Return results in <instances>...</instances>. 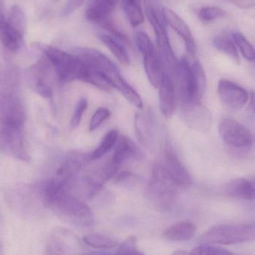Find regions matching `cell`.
Segmentation results:
<instances>
[{
    "instance_id": "484cf974",
    "label": "cell",
    "mask_w": 255,
    "mask_h": 255,
    "mask_svg": "<svg viewBox=\"0 0 255 255\" xmlns=\"http://www.w3.org/2000/svg\"><path fill=\"white\" fill-rule=\"evenodd\" d=\"M193 72V100L195 103H200L206 89V75L199 61H195L191 65Z\"/></svg>"
},
{
    "instance_id": "bcb514c9",
    "label": "cell",
    "mask_w": 255,
    "mask_h": 255,
    "mask_svg": "<svg viewBox=\"0 0 255 255\" xmlns=\"http://www.w3.org/2000/svg\"><path fill=\"white\" fill-rule=\"evenodd\" d=\"M0 255H4V247L1 241H0Z\"/></svg>"
},
{
    "instance_id": "7c38bea8",
    "label": "cell",
    "mask_w": 255,
    "mask_h": 255,
    "mask_svg": "<svg viewBox=\"0 0 255 255\" xmlns=\"http://www.w3.org/2000/svg\"><path fill=\"white\" fill-rule=\"evenodd\" d=\"M156 165L165 178L178 188H185L191 185L193 181L188 171L173 153L167 151Z\"/></svg>"
},
{
    "instance_id": "c3c4849f",
    "label": "cell",
    "mask_w": 255,
    "mask_h": 255,
    "mask_svg": "<svg viewBox=\"0 0 255 255\" xmlns=\"http://www.w3.org/2000/svg\"><path fill=\"white\" fill-rule=\"evenodd\" d=\"M52 1H59V0H52Z\"/></svg>"
},
{
    "instance_id": "30bf717a",
    "label": "cell",
    "mask_w": 255,
    "mask_h": 255,
    "mask_svg": "<svg viewBox=\"0 0 255 255\" xmlns=\"http://www.w3.org/2000/svg\"><path fill=\"white\" fill-rule=\"evenodd\" d=\"M53 67L46 56L31 66L27 73L30 87L43 98H51L53 95Z\"/></svg>"
},
{
    "instance_id": "f1b7e54d",
    "label": "cell",
    "mask_w": 255,
    "mask_h": 255,
    "mask_svg": "<svg viewBox=\"0 0 255 255\" xmlns=\"http://www.w3.org/2000/svg\"><path fill=\"white\" fill-rule=\"evenodd\" d=\"M118 132L116 130H112L106 133L100 145L90 154L91 160H97L109 152L115 144L118 142Z\"/></svg>"
},
{
    "instance_id": "83f0119b",
    "label": "cell",
    "mask_w": 255,
    "mask_h": 255,
    "mask_svg": "<svg viewBox=\"0 0 255 255\" xmlns=\"http://www.w3.org/2000/svg\"><path fill=\"white\" fill-rule=\"evenodd\" d=\"M83 241L87 245L97 250H110L118 246L116 240L100 233L88 234L83 237Z\"/></svg>"
},
{
    "instance_id": "60d3db41",
    "label": "cell",
    "mask_w": 255,
    "mask_h": 255,
    "mask_svg": "<svg viewBox=\"0 0 255 255\" xmlns=\"http://www.w3.org/2000/svg\"><path fill=\"white\" fill-rule=\"evenodd\" d=\"M6 22H7V18L4 13V6H3L2 1L0 0V27L2 26Z\"/></svg>"
},
{
    "instance_id": "2e32d148",
    "label": "cell",
    "mask_w": 255,
    "mask_h": 255,
    "mask_svg": "<svg viewBox=\"0 0 255 255\" xmlns=\"http://www.w3.org/2000/svg\"><path fill=\"white\" fill-rule=\"evenodd\" d=\"M174 79L175 85L178 86L181 103H195L193 100V72L191 65L186 57H183L178 61Z\"/></svg>"
},
{
    "instance_id": "d6986e66",
    "label": "cell",
    "mask_w": 255,
    "mask_h": 255,
    "mask_svg": "<svg viewBox=\"0 0 255 255\" xmlns=\"http://www.w3.org/2000/svg\"><path fill=\"white\" fill-rule=\"evenodd\" d=\"M115 7V0H89L85 16L90 22L100 25L110 18Z\"/></svg>"
},
{
    "instance_id": "4316f807",
    "label": "cell",
    "mask_w": 255,
    "mask_h": 255,
    "mask_svg": "<svg viewBox=\"0 0 255 255\" xmlns=\"http://www.w3.org/2000/svg\"><path fill=\"white\" fill-rule=\"evenodd\" d=\"M213 45L216 49L228 55L235 64H240V57L233 39L226 34H220L213 39Z\"/></svg>"
},
{
    "instance_id": "ab89813d",
    "label": "cell",
    "mask_w": 255,
    "mask_h": 255,
    "mask_svg": "<svg viewBox=\"0 0 255 255\" xmlns=\"http://www.w3.org/2000/svg\"><path fill=\"white\" fill-rule=\"evenodd\" d=\"M229 1L236 4L238 7H243V8H247V7L255 6V0H229Z\"/></svg>"
},
{
    "instance_id": "b9f144b4",
    "label": "cell",
    "mask_w": 255,
    "mask_h": 255,
    "mask_svg": "<svg viewBox=\"0 0 255 255\" xmlns=\"http://www.w3.org/2000/svg\"><path fill=\"white\" fill-rule=\"evenodd\" d=\"M249 180L250 183V195H251V200L255 199V176Z\"/></svg>"
},
{
    "instance_id": "d6a6232c",
    "label": "cell",
    "mask_w": 255,
    "mask_h": 255,
    "mask_svg": "<svg viewBox=\"0 0 255 255\" xmlns=\"http://www.w3.org/2000/svg\"><path fill=\"white\" fill-rule=\"evenodd\" d=\"M123 4L130 23L133 26L141 25L144 21V15L140 4L127 1H123Z\"/></svg>"
},
{
    "instance_id": "5b68a950",
    "label": "cell",
    "mask_w": 255,
    "mask_h": 255,
    "mask_svg": "<svg viewBox=\"0 0 255 255\" xmlns=\"http://www.w3.org/2000/svg\"><path fill=\"white\" fill-rule=\"evenodd\" d=\"M7 202L16 214L25 220H32L40 214L44 206L37 187H17L10 190Z\"/></svg>"
},
{
    "instance_id": "3957f363",
    "label": "cell",
    "mask_w": 255,
    "mask_h": 255,
    "mask_svg": "<svg viewBox=\"0 0 255 255\" xmlns=\"http://www.w3.org/2000/svg\"><path fill=\"white\" fill-rule=\"evenodd\" d=\"M255 241V221L214 226L199 237L200 244L234 245Z\"/></svg>"
},
{
    "instance_id": "1f68e13d",
    "label": "cell",
    "mask_w": 255,
    "mask_h": 255,
    "mask_svg": "<svg viewBox=\"0 0 255 255\" xmlns=\"http://www.w3.org/2000/svg\"><path fill=\"white\" fill-rule=\"evenodd\" d=\"M7 21L15 29L24 34L26 28L25 13L19 6L13 5L7 15Z\"/></svg>"
},
{
    "instance_id": "8d00e7d4",
    "label": "cell",
    "mask_w": 255,
    "mask_h": 255,
    "mask_svg": "<svg viewBox=\"0 0 255 255\" xmlns=\"http://www.w3.org/2000/svg\"><path fill=\"white\" fill-rule=\"evenodd\" d=\"M111 113L109 109L106 108H100L97 109V112L93 115L92 119L90 124V130L94 131L97 130L102 125L105 121H107L110 118Z\"/></svg>"
},
{
    "instance_id": "7dc6e473",
    "label": "cell",
    "mask_w": 255,
    "mask_h": 255,
    "mask_svg": "<svg viewBox=\"0 0 255 255\" xmlns=\"http://www.w3.org/2000/svg\"><path fill=\"white\" fill-rule=\"evenodd\" d=\"M123 1H133V2L140 4V0H123Z\"/></svg>"
},
{
    "instance_id": "7402d4cb",
    "label": "cell",
    "mask_w": 255,
    "mask_h": 255,
    "mask_svg": "<svg viewBox=\"0 0 255 255\" xmlns=\"http://www.w3.org/2000/svg\"><path fill=\"white\" fill-rule=\"evenodd\" d=\"M24 34L19 32L6 22L0 27V41L10 52H17L23 44Z\"/></svg>"
},
{
    "instance_id": "277c9868",
    "label": "cell",
    "mask_w": 255,
    "mask_h": 255,
    "mask_svg": "<svg viewBox=\"0 0 255 255\" xmlns=\"http://www.w3.org/2000/svg\"><path fill=\"white\" fill-rule=\"evenodd\" d=\"M43 52L52 64L55 76L60 82L68 83L78 80L85 82L88 72V66L74 54L49 46L43 47Z\"/></svg>"
},
{
    "instance_id": "6da1fadb",
    "label": "cell",
    "mask_w": 255,
    "mask_h": 255,
    "mask_svg": "<svg viewBox=\"0 0 255 255\" xmlns=\"http://www.w3.org/2000/svg\"><path fill=\"white\" fill-rule=\"evenodd\" d=\"M37 188L44 206L63 221L82 227L94 224L91 208L53 178L43 181Z\"/></svg>"
},
{
    "instance_id": "d4e9b609",
    "label": "cell",
    "mask_w": 255,
    "mask_h": 255,
    "mask_svg": "<svg viewBox=\"0 0 255 255\" xmlns=\"http://www.w3.org/2000/svg\"><path fill=\"white\" fill-rule=\"evenodd\" d=\"M223 192L230 197L251 200L250 183L247 178H235L229 181L223 186Z\"/></svg>"
},
{
    "instance_id": "74e56055",
    "label": "cell",
    "mask_w": 255,
    "mask_h": 255,
    "mask_svg": "<svg viewBox=\"0 0 255 255\" xmlns=\"http://www.w3.org/2000/svg\"><path fill=\"white\" fill-rule=\"evenodd\" d=\"M88 100L86 99L82 98L78 102L77 105L75 108L73 116H72L71 121H70V125L72 128H76L80 124L82 116L88 109Z\"/></svg>"
},
{
    "instance_id": "e575fe53",
    "label": "cell",
    "mask_w": 255,
    "mask_h": 255,
    "mask_svg": "<svg viewBox=\"0 0 255 255\" xmlns=\"http://www.w3.org/2000/svg\"><path fill=\"white\" fill-rule=\"evenodd\" d=\"M189 255H242L235 254L232 252L220 247H214L208 244H201L192 250Z\"/></svg>"
},
{
    "instance_id": "cb8c5ba5",
    "label": "cell",
    "mask_w": 255,
    "mask_h": 255,
    "mask_svg": "<svg viewBox=\"0 0 255 255\" xmlns=\"http://www.w3.org/2000/svg\"><path fill=\"white\" fill-rule=\"evenodd\" d=\"M152 118L145 113H137L135 117V129L138 139L144 145H149L153 139Z\"/></svg>"
},
{
    "instance_id": "7a4b0ae2",
    "label": "cell",
    "mask_w": 255,
    "mask_h": 255,
    "mask_svg": "<svg viewBox=\"0 0 255 255\" xmlns=\"http://www.w3.org/2000/svg\"><path fill=\"white\" fill-rule=\"evenodd\" d=\"M20 79L13 68L0 73V128H24L26 113L20 96Z\"/></svg>"
},
{
    "instance_id": "4fadbf2b",
    "label": "cell",
    "mask_w": 255,
    "mask_h": 255,
    "mask_svg": "<svg viewBox=\"0 0 255 255\" xmlns=\"http://www.w3.org/2000/svg\"><path fill=\"white\" fill-rule=\"evenodd\" d=\"M217 92L222 103L232 110L243 109L250 100V94L247 90L226 79L219 82Z\"/></svg>"
},
{
    "instance_id": "8fae6325",
    "label": "cell",
    "mask_w": 255,
    "mask_h": 255,
    "mask_svg": "<svg viewBox=\"0 0 255 255\" xmlns=\"http://www.w3.org/2000/svg\"><path fill=\"white\" fill-rule=\"evenodd\" d=\"M219 131L225 143L232 148L247 149L253 145V133L247 127L235 120L227 118L222 121Z\"/></svg>"
},
{
    "instance_id": "603a6c76",
    "label": "cell",
    "mask_w": 255,
    "mask_h": 255,
    "mask_svg": "<svg viewBox=\"0 0 255 255\" xmlns=\"http://www.w3.org/2000/svg\"><path fill=\"white\" fill-rule=\"evenodd\" d=\"M98 37L102 43L107 46L108 49L112 52L121 64L124 66H128L130 64V57L126 48L125 43L111 34L100 33Z\"/></svg>"
},
{
    "instance_id": "44dd1931",
    "label": "cell",
    "mask_w": 255,
    "mask_h": 255,
    "mask_svg": "<svg viewBox=\"0 0 255 255\" xmlns=\"http://www.w3.org/2000/svg\"><path fill=\"white\" fill-rule=\"evenodd\" d=\"M197 228L194 223L190 221H182L175 223L163 232V237L168 241L183 242L194 238Z\"/></svg>"
},
{
    "instance_id": "8992f818",
    "label": "cell",
    "mask_w": 255,
    "mask_h": 255,
    "mask_svg": "<svg viewBox=\"0 0 255 255\" xmlns=\"http://www.w3.org/2000/svg\"><path fill=\"white\" fill-rule=\"evenodd\" d=\"M146 16L155 34L157 52L163 65V73L175 78L178 61L171 46L164 24L156 13V10L150 6L146 7Z\"/></svg>"
},
{
    "instance_id": "ba28073f",
    "label": "cell",
    "mask_w": 255,
    "mask_h": 255,
    "mask_svg": "<svg viewBox=\"0 0 255 255\" xmlns=\"http://www.w3.org/2000/svg\"><path fill=\"white\" fill-rule=\"evenodd\" d=\"M135 42L143 58L144 67L148 81L153 87L159 88L163 76V68L157 49L143 31L136 33Z\"/></svg>"
},
{
    "instance_id": "ac0fdd59",
    "label": "cell",
    "mask_w": 255,
    "mask_h": 255,
    "mask_svg": "<svg viewBox=\"0 0 255 255\" xmlns=\"http://www.w3.org/2000/svg\"><path fill=\"white\" fill-rule=\"evenodd\" d=\"M73 238L67 231L55 229L48 238L46 255H73Z\"/></svg>"
},
{
    "instance_id": "7bdbcfd3",
    "label": "cell",
    "mask_w": 255,
    "mask_h": 255,
    "mask_svg": "<svg viewBox=\"0 0 255 255\" xmlns=\"http://www.w3.org/2000/svg\"><path fill=\"white\" fill-rule=\"evenodd\" d=\"M250 106L252 109L255 112V91H253L250 95Z\"/></svg>"
},
{
    "instance_id": "9a60e30c",
    "label": "cell",
    "mask_w": 255,
    "mask_h": 255,
    "mask_svg": "<svg viewBox=\"0 0 255 255\" xmlns=\"http://www.w3.org/2000/svg\"><path fill=\"white\" fill-rule=\"evenodd\" d=\"M162 13L165 22L184 40L189 55L192 58H195L197 52V47L188 25L181 16H178L169 7H163Z\"/></svg>"
},
{
    "instance_id": "d590c367",
    "label": "cell",
    "mask_w": 255,
    "mask_h": 255,
    "mask_svg": "<svg viewBox=\"0 0 255 255\" xmlns=\"http://www.w3.org/2000/svg\"><path fill=\"white\" fill-rule=\"evenodd\" d=\"M112 255H144L137 248L135 237H129L120 245L119 248Z\"/></svg>"
},
{
    "instance_id": "5bb4252c",
    "label": "cell",
    "mask_w": 255,
    "mask_h": 255,
    "mask_svg": "<svg viewBox=\"0 0 255 255\" xmlns=\"http://www.w3.org/2000/svg\"><path fill=\"white\" fill-rule=\"evenodd\" d=\"M181 115L188 127L199 131L207 132L211 126V112L200 103H181Z\"/></svg>"
},
{
    "instance_id": "ffe728a7",
    "label": "cell",
    "mask_w": 255,
    "mask_h": 255,
    "mask_svg": "<svg viewBox=\"0 0 255 255\" xmlns=\"http://www.w3.org/2000/svg\"><path fill=\"white\" fill-rule=\"evenodd\" d=\"M138 148L133 141L125 136L118 137L115 152L110 160L111 164L119 170L121 166L130 159L137 157Z\"/></svg>"
},
{
    "instance_id": "4dcf8cb0",
    "label": "cell",
    "mask_w": 255,
    "mask_h": 255,
    "mask_svg": "<svg viewBox=\"0 0 255 255\" xmlns=\"http://www.w3.org/2000/svg\"><path fill=\"white\" fill-rule=\"evenodd\" d=\"M232 39H233L237 47H238L246 59L250 61H255V48L244 34L238 32V31H235L232 34Z\"/></svg>"
},
{
    "instance_id": "ee69618b",
    "label": "cell",
    "mask_w": 255,
    "mask_h": 255,
    "mask_svg": "<svg viewBox=\"0 0 255 255\" xmlns=\"http://www.w3.org/2000/svg\"><path fill=\"white\" fill-rule=\"evenodd\" d=\"M85 255H112V253H106V252H94V253H88Z\"/></svg>"
},
{
    "instance_id": "836d02e7",
    "label": "cell",
    "mask_w": 255,
    "mask_h": 255,
    "mask_svg": "<svg viewBox=\"0 0 255 255\" xmlns=\"http://www.w3.org/2000/svg\"><path fill=\"white\" fill-rule=\"evenodd\" d=\"M226 16V10L217 6H205L199 11V17L202 22H210Z\"/></svg>"
},
{
    "instance_id": "52a82bcc",
    "label": "cell",
    "mask_w": 255,
    "mask_h": 255,
    "mask_svg": "<svg viewBox=\"0 0 255 255\" xmlns=\"http://www.w3.org/2000/svg\"><path fill=\"white\" fill-rule=\"evenodd\" d=\"M178 187L166 179L157 165L153 167L146 195L152 205L162 211H169L175 203Z\"/></svg>"
},
{
    "instance_id": "f546056e",
    "label": "cell",
    "mask_w": 255,
    "mask_h": 255,
    "mask_svg": "<svg viewBox=\"0 0 255 255\" xmlns=\"http://www.w3.org/2000/svg\"><path fill=\"white\" fill-rule=\"evenodd\" d=\"M115 88L121 91V94L133 106H136L138 109H142L143 104H142L140 96L128 82H126L124 78L118 82Z\"/></svg>"
},
{
    "instance_id": "f35d334b",
    "label": "cell",
    "mask_w": 255,
    "mask_h": 255,
    "mask_svg": "<svg viewBox=\"0 0 255 255\" xmlns=\"http://www.w3.org/2000/svg\"><path fill=\"white\" fill-rule=\"evenodd\" d=\"M84 1L85 0H69L67 4L63 7L61 14L64 16H69L73 12L76 11L79 7H81Z\"/></svg>"
},
{
    "instance_id": "9c48e42d",
    "label": "cell",
    "mask_w": 255,
    "mask_h": 255,
    "mask_svg": "<svg viewBox=\"0 0 255 255\" xmlns=\"http://www.w3.org/2000/svg\"><path fill=\"white\" fill-rule=\"evenodd\" d=\"M74 55L85 64L103 76L113 88L122 79L118 67L104 54L97 49L90 48H77Z\"/></svg>"
},
{
    "instance_id": "f6af8a7d",
    "label": "cell",
    "mask_w": 255,
    "mask_h": 255,
    "mask_svg": "<svg viewBox=\"0 0 255 255\" xmlns=\"http://www.w3.org/2000/svg\"><path fill=\"white\" fill-rule=\"evenodd\" d=\"M172 255H189V253L184 250H177V251L174 252Z\"/></svg>"
},
{
    "instance_id": "e0dca14e",
    "label": "cell",
    "mask_w": 255,
    "mask_h": 255,
    "mask_svg": "<svg viewBox=\"0 0 255 255\" xmlns=\"http://www.w3.org/2000/svg\"><path fill=\"white\" fill-rule=\"evenodd\" d=\"M175 79L167 73H163L161 82L159 86V103L163 116L171 118L176 107Z\"/></svg>"
}]
</instances>
